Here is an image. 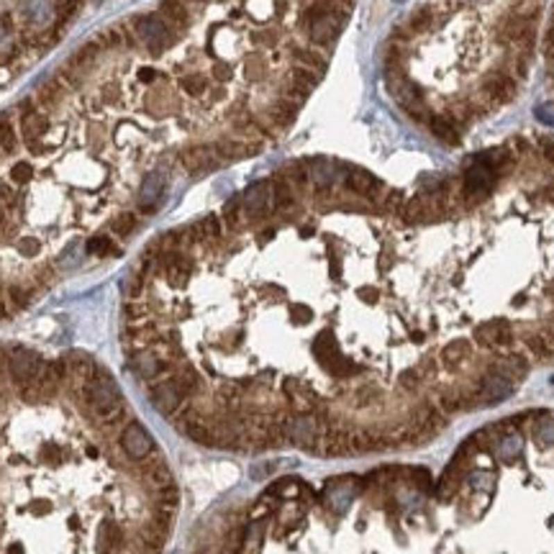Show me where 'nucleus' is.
<instances>
[{
  "mask_svg": "<svg viewBox=\"0 0 554 554\" xmlns=\"http://www.w3.org/2000/svg\"><path fill=\"white\" fill-rule=\"evenodd\" d=\"M131 28H134L136 39L146 44L149 54H154V57H160L162 51H167L169 47L175 44V31H172V26H169L162 16H154V13L136 16L134 21H131Z\"/></svg>",
  "mask_w": 554,
  "mask_h": 554,
  "instance_id": "obj_1",
  "label": "nucleus"
},
{
  "mask_svg": "<svg viewBox=\"0 0 554 554\" xmlns=\"http://www.w3.org/2000/svg\"><path fill=\"white\" fill-rule=\"evenodd\" d=\"M475 344L487 349V352H498V354H508L516 349L519 344V331H516V324L508 319H493L487 324H480L475 328Z\"/></svg>",
  "mask_w": 554,
  "mask_h": 554,
  "instance_id": "obj_2",
  "label": "nucleus"
},
{
  "mask_svg": "<svg viewBox=\"0 0 554 554\" xmlns=\"http://www.w3.org/2000/svg\"><path fill=\"white\" fill-rule=\"evenodd\" d=\"M180 165H183L190 175H205L210 169H216L224 165L216 144H195L180 151Z\"/></svg>",
  "mask_w": 554,
  "mask_h": 554,
  "instance_id": "obj_3",
  "label": "nucleus"
},
{
  "mask_svg": "<svg viewBox=\"0 0 554 554\" xmlns=\"http://www.w3.org/2000/svg\"><path fill=\"white\" fill-rule=\"evenodd\" d=\"M165 193H167V177H165V172H160V169L149 172L142 180V185H139V213L142 216H151L162 205Z\"/></svg>",
  "mask_w": 554,
  "mask_h": 554,
  "instance_id": "obj_4",
  "label": "nucleus"
},
{
  "mask_svg": "<svg viewBox=\"0 0 554 554\" xmlns=\"http://www.w3.org/2000/svg\"><path fill=\"white\" fill-rule=\"evenodd\" d=\"M513 393H516V383L501 378L496 372H485V375L478 380V398H480V403H485V405L503 403V401H508Z\"/></svg>",
  "mask_w": 554,
  "mask_h": 554,
  "instance_id": "obj_5",
  "label": "nucleus"
},
{
  "mask_svg": "<svg viewBox=\"0 0 554 554\" xmlns=\"http://www.w3.org/2000/svg\"><path fill=\"white\" fill-rule=\"evenodd\" d=\"M470 360H472V344L467 339H454V342L442 346L437 354V362L444 369H449V372L460 369L464 362H470Z\"/></svg>",
  "mask_w": 554,
  "mask_h": 554,
  "instance_id": "obj_6",
  "label": "nucleus"
},
{
  "mask_svg": "<svg viewBox=\"0 0 554 554\" xmlns=\"http://www.w3.org/2000/svg\"><path fill=\"white\" fill-rule=\"evenodd\" d=\"M426 126H428V131L434 134V139H439L444 146H460L462 131L446 113H431L426 121Z\"/></svg>",
  "mask_w": 554,
  "mask_h": 554,
  "instance_id": "obj_7",
  "label": "nucleus"
},
{
  "mask_svg": "<svg viewBox=\"0 0 554 554\" xmlns=\"http://www.w3.org/2000/svg\"><path fill=\"white\" fill-rule=\"evenodd\" d=\"M298 106H293V103H287L285 98H277L272 106H269L267 110H265V121H267L269 126H272V131H285L290 124L295 121V116H298Z\"/></svg>",
  "mask_w": 554,
  "mask_h": 554,
  "instance_id": "obj_8",
  "label": "nucleus"
},
{
  "mask_svg": "<svg viewBox=\"0 0 554 554\" xmlns=\"http://www.w3.org/2000/svg\"><path fill=\"white\" fill-rule=\"evenodd\" d=\"M290 57L295 59V65H303V67H311L313 72L324 75L328 67V59L324 51L311 49V47H301V44H290Z\"/></svg>",
  "mask_w": 554,
  "mask_h": 554,
  "instance_id": "obj_9",
  "label": "nucleus"
},
{
  "mask_svg": "<svg viewBox=\"0 0 554 554\" xmlns=\"http://www.w3.org/2000/svg\"><path fill=\"white\" fill-rule=\"evenodd\" d=\"M434 26H437V13H434L431 6H421V8H416L411 16L403 21V28L408 31V36L426 34V31H431Z\"/></svg>",
  "mask_w": 554,
  "mask_h": 554,
  "instance_id": "obj_10",
  "label": "nucleus"
},
{
  "mask_svg": "<svg viewBox=\"0 0 554 554\" xmlns=\"http://www.w3.org/2000/svg\"><path fill=\"white\" fill-rule=\"evenodd\" d=\"M162 18L167 21L169 26H177V28H185L190 24V10L185 6L183 0H162Z\"/></svg>",
  "mask_w": 554,
  "mask_h": 554,
  "instance_id": "obj_11",
  "label": "nucleus"
},
{
  "mask_svg": "<svg viewBox=\"0 0 554 554\" xmlns=\"http://www.w3.org/2000/svg\"><path fill=\"white\" fill-rule=\"evenodd\" d=\"M319 80H321L319 72H313L311 67H303V65H293V67L287 69V77H285V83L295 85V87H301V90H305V92H311L313 87L319 85Z\"/></svg>",
  "mask_w": 554,
  "mask_h": 554,
  "instance_id": "obj_12",
  "label": "nucleus"
},
{
  "mask_svg": "<svg viewBox=\"0 0 554 554\" xmlns=\"http://www.w3.org/2000/svg\"><path fill=\"white\" fill-rule=\"evenodd\" d=\"M316 321V311L308 303H287V324L295 328H305Z\"/></svg>",
  "mask_w": 554,
  "mask_h": 554,
  "instance_id": "obj_13",
  "label": "nucleus"
},
{
  "mask_svg": "<svg viewBox=\"0 0 554 554\" xmlns=\"http://www.w3.org/2000/svg\"><path fill=\"white\" fill-rule=\"evenodd\" d=\"M180 90L190 98H201L203 92L208 90V80L203 75H185L180 77Z\"/></svg>",
  "mask_w": 554,
  "mask_h": 554,
  "instance_id": "obj_14",
  "label": "nucleus"
},
{
  "mask_svg": "<svg viewBox=\"0 0 554 554\" xmlns=\"http://www.w3.org/2000/svg\"><path fill=\"white\" fill-rule=\"evenodd\" d=\"M521 449H523V439H521V434H516V431L505 434V437L498 442V454L505 457V460H513Z\"/></svg>",
  "mask_w": 554,
  "mask_h": 554,
  "instance_id": "obj_15",
  "label": "nucleus"
},
{
  "mask_svg": "<svg viewBox=\"0 0 554 554\" xmlns=\"http://www.w3.org/2000/svg\"><path fill=\"white\" fill-rule=\"evenodd\" d=\"M537 439L542 444H554V416H542L537 421Z\"/></svg>",
  "mask_w": 554,
  "mask_h": 554,
  "instance_id": "obj_16",
  "label": "nucleus"
},
{
  "mask_svg": "<svg viewBox=\"0 0 554 554\" xmlns=\"http://www.w3.org/2000/svg\"><path fill=\"white\" fill-rule=\"evenodd\" d=\"M544 57H546V69H549V83L554 87V21L549 26V34L544 42Z\"/></svg>",
  "mask_w": 554,
  "mask_h": 554,
  "instance_id": "obj_17",
  "label": "nucleus"
},
{
  "mask_svg": "<svg viewBox=\"0 0 554 554\" xmlns=\"http://www.w3.org/2000/svg\"><path fill=\"white\" fill-rule=\"evenodd\" d=\"M265 72H267V65L262 62L260 57H252L246 65H244V75L252 77V80H260V77H265Z\"/></svg>",
  "mask_w": 554,
  "mask_h": 554,
  "instance_id": "obj_18",
  "label": "nucleus"
},
{
  "mask_svg": "<svg viewBox=\"0 0 554 554\" xmlns=\"http://www.w3.org/2000/svg\"><path fill=\"white\" fill-rule=\"evenodd\" d=\"M136 77H139V83H142V85H151V83H154V80H157V77H160V72H157V69H154V67H149V65H146V67H139Z\"/></svg>",
  "mask_w": 554,
  "mask_h": 554,
  "instance_id": "obj_19",
  "label": "nucleus"
},
{
  "mask_svg": "<svg viewBox=\"0 0 554 554\" xmlns=\"http://www.w3.org/2000/svg\"><path fill=\"white\" fill-rule=\"evenodd\" d=\"M472 482L478 487H482V490H493V482H496V480H493L490 472H478V475L472 478Z\"/></svg>",
  "mask_w": 554,
  "mask_h": 554,
  "instance_id": "obj_20",
  "label": "nucleus"
},
{
  "mask_svg": "<svg viewBox=\"0 0 554 554\" xmlns=\"http://www.w3.org/2000/svg\"><path fill=\"white\" fill-rule=\"evenodd\" d=\"M393 3H405V0H393Z\"/></svg>",
  "mask_w": 554,
  "mask_h": 554,
  "instance_id": "obj_21",
  "label": "nucleus"
}]
</instances>
